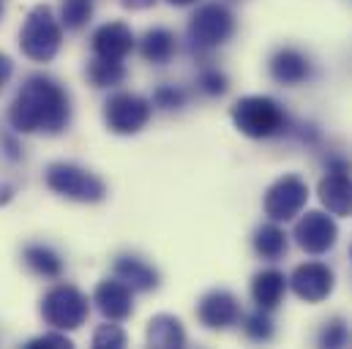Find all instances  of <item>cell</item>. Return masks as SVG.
I'll return each instance as SVG.
<instances>
[{
    "label": "cell",
    "instance_id": "e0dca14e",
    "mask_svg": "<svg viewBox=\"0 0 352 349\" xmlns=\"http://www.w3.org/2000/svg\"><path fill=\"white\" fill-rule=\"evenodd\" d=\"M284 295H287V275L281 270L267 267L252 278V297H254L257 308H265V311L276 308L284 300Z\"/></svg>",
    "mask_w": 352,
    "mask_h": 349
},
{
    "label": "cell",
    "instance_id": "83f0119b",
    "mask_svg": "<svg viewBox=\"0 0 352 349\" xmlns=\"http://www.w3.org/2000/svg\"><path fill=\"white\" fill-rule=\"evenodd\" d=\"M153 104L159 109H180L186 104V93L175 85H162L153 93Z\"/></svg>",
    "mask_w": 352,
    "mask_h": 349
},
{
    "label": "cell",
    "instance_id": "6da1fadb",
    "mask_svg": "<svg viewBox=\"0 0 352 349\" xmlns=\"http://www.w3.org/2000/svg\"><path fill=\"white\" fill-rule=\"evenodd\" d=\"M8 123L19 134H63L72 123V98L55 80L36 74L25 80L8 106Z\"/></svg>",
    "mask_w": 352,
    "mask_h": 349
},
{
    "label": "cell",
    "instance_id": "4fadbf2b",
    "mask_svg": "<svg viewBox=\"0 0 352 349\" xmlns=\"http://www.w3.org/2000/svg\"><path fill=\"white\" fill-rule=\"evenodd\" d=\"M267 71H270V77H273L278 85H287V87L303 85V82H309L311 74H314L309 55H303V52L295 49V47H281V49H276L273 58H270V63H267Z\"/></svg>",
    "mask_w": 352,
    "mask_h": 349
},
{
    "label": "cell",
    "instance_id": "8fae6325",
    "mask_svg": "<svg viewBox=\"0 0 352 349\" xmlns=\"http://www.w3.org/2000/svg\"><path fill=\"white\" fill-rule=\"evenodd\" d=\"M197 317L208 330H227L241 319V303L227 289H210L199 300Z\"/></svg>",
    "mask_w": 352,
    "mask_h": 349
},
{
    "label": "cell",
    "instance_id": "5bb4252c",
    "mask_svg": "<svg viewBox=\"0 0 352 349\" xmlns=\"http://www.w3.org/2000/svg\"><path fill=\"white\" fill-rule=\"evenodd\" d=\"M134 49V33L123 22H107L93 33V52L98 58L123 60Z\"/></svg>",
    "mask_w": 352,
    "mask_h": 349
},
{
    "label": "cell",
    "instance_id": "4316f807",
    "mask_svg": "<svg viewBox=\"0 0 352 349\" xmlns=\"http://www.w3.org/2000/svg\"><path fill=\"white\" fill-rule=\"evenodd\" d=\"M93 347L104 349V347H126V333L118 328V325H101L96 333H93Z\"/></svg>",
    "mask_w": 352,
    "mask_h": 349
},
{
    "label": "cell",
    "instance_id": "30bf717a",
    "mask_svg": "<svg viewBox=\"0 0 352 349\" xmlns=\"http://www.w3.org/2000/svg\"><path fill=\"white\" fill-rule=\"evenodd\" d=\"M287 284L292 286V292L306 300V303H322L333 286H336V275L328 264L322 262H303L292 270V275L287 278Z\"/></svg>",
    "mask_w": 352,
    "mask_h": 349
},
{
    "label": "cell",
    "instance_id": "7c38bea8",
    "mask_svg": "<svg viewBox=\"0 0 352 349\" xmlns=\"http://www.w3.org/2000/svg\"><path fill=\"white\" fill-rule=\"evenodd\" d=\"M93 303L98 306L104 319L120 322V319H129L134 311V289L120 278H104L93 292Z\"/></svg>",
    "mask_w": 352,
    "mask_h": 349
},
{
    "label": "cell",
    "instance_id": "4dcf8cb0",
    "mask_svg": "<svg viewBox=\"0 0 352 349\" xmlns=\"http://www.w3.org/2000/svg\"><path fill=\"white\" fill-rule=\"evenodd\" d=\"M11 74H14V63H11V58H8V55H3V52H0V90H3L6 82L11 80Z\"/></svg>",
    "mask_w": 352,
    "mask_h": 349
},
{
    "label": "cell",
    "instance_id": "d6a6232c",
    "mask_svg": "<svg viewBox=\"0 0 352 349\" xmlns=\"http://www.w3.org/2000/svg\"><path fill=\"white\" fill-rule=\"evenodd\" d=\"M0 11H3V3H0Z\"/></svg>",
    "mask_w": 352,
    "mask_h": 349
},
{
    "label": "cell",
    "instance_id": "f1b7e54d",
    "mask_svg": "<svg viewBox=\"0 0 352 349\" xmlns=\"http://www.w3.org/2000/svg\"><path fill=\"white\" fill-rule=\"evenodd\" d=\"M28 349H36V347H72V341L63 336V330H58V333H41V336H36V339H30Z\"/></svg>",
    "mask_w": 352,
    "mask_h": 349
},
{
    "label": "cell",
    "instance_id": "8992f818",
    "mask_svg": "<svg viewBox=\"0 0 352 349\" xmlns=\"http://www.w3.org/2000/svg\"><path fill=\"white\" fill-rule=\"evenodd\" d=\"M235 33V16L221 3H208L197 8V14L188 22V44L194 52H210L221 44H227Z\"/></svg>",
    "mask_w": 352,
    "mask_h": 349
},
{
    "label": "cell",
    "instance_id": "ba28073f",
    "mask_svg": "<svg viewBox=\"0 0 352 349\" xmlns=\"http://www.w3.org/2000/svg\"><path fill=\"white\" fill-rule=\"evenodd\" d=\"M309 202V185L298 174H284L278 177L267 191H265L263 207L270 221H292L300 216V210Z\"/></svg>",
    "mask_w": 352,
    "mask_h": 349
},
{
    "label": "cell",
    "instance_id": "9c48e42d",
    "mask_svg": "<svg viewBox=\"0 0 352 349\" xmlns=\"http://www.w3.org/2000/svg\"><path fill=\"white\" fill-rule=\"evenodd\" d=\"M336 238H339V227H336V221L328 213L309 210L295 224V243L306 254H314V257L328 254L336 246Z\"/></svg>",
    "mask_w": 352,
    "mask_h": 349
},
{
    "label": "cell",
    "instance_id": "5b68a950",
    "mask_svg": "<svg viewBox=\"0 0 352 349\" xmlns=\"http://www.w3.org/2000/svg\"><path fill=\"white\" fill-rule=\"evenodd\" d=\"M47 185L50 191H55L58 196H66L72 202H82V205H96L107 196V185L101 177H96L93 172L77 167V164H50L47 167Z\"/></svg>",
    "mask_w": 352,
    "mask_h": 349
},
{
    "label": "cell",
    "instance_id": "2e32d148",
    "mask_svg": "<svg viewBox=\"0 0 352 349\" xmlns=\"http://www.w3.org/2000/svg\"><path fill=\"white\" fill-rule=\"evenodd\" d=\"M115 275L129 284L134 292H153L162 284V275L153 264H148L145 260L134 257V254H120L115 260Z\"/></svg>",
    "mask_w": 352,
    "mask_h": 349
},
{
    "label": "cell",
    "instance_id": "7402d4cb",
    "mask_svg": "<svg viewBox=\"0 0 352 349\" xmlns=\"http://www.w3.org/2000/svg\"><path fill=\"white\" fill-rule=\"evenodd\" d=\"M88 80L93 87H115L126 80V66L123 60H109L96 55L88 66Z\"/></svg>",
    "mask_w": 352,
    "mask_h": 349
},
{
    "label": "cell",
    "instance_id": "52a82bcc",
    "mask_svg": "<svg viewBox=\"0 0 352 349\" xmlns=\"http://www.w3.org/2000/svg\"><path fill=\"white\" fill-rule=\"evenodd\" d=\"M151 112H153V106L148 98H142L137 93H115L104 104V123L112 134L131 137L148 126Z\"/></svg>",
    "mask_w": 352,
    "mask_h": 349
},
{
    "label": "cell",
    "instance_id": "cb8c5ba5",
    "mask_svg": "<svg viewBox=\"0 0 352 349\" xmlns=\"http://www.w3.org/2000/svg\"><path fill=\"white\" fill-rule=\"evenodd\" d=\"M243 330H246V336L252 341H270L273 339V319H270V314L265 308H257V311H252L246 317Z\"/></svg>",
    "mask_w": 352,
    "mask_h": 349
},
{
    "label": "cell",
    "instance_id": "277c9868",
    "mask_svg": "<svg viewBox=\"0 0 352 349\" xmlns=\"http://www.w3.org/2000/svg\"><path fill=\"white\" fill-rule=\"evenodd\" d=\"M90 314L88 297L72 284H55L41 297V317L52 330H77Z\"/></svg>",
    "mask_w": 352,
    "mask_h": 349
},
{
    "label": "cell",
    "instance_id": "603a6c76",
    "mask_svg": "<svg viewBox=\"0 0 352 349\" xmlns=\"http://www.w3.org/2000/svg\"><path fill=\"white\" fill-rule=\"evenodd\" d=\"M93 16V3L90 0H63L60 8V19L66 25V30H82Z\"/></svg>",
    "mask_w": 352,
    "mask_h": 349
},
{
    "label": "cell",
    "instance_id": "f546056e",
    "mask_svg": "<svg viewBox=\"0 0 352 349\" xmlns=\"http://www.w3.org/2000/svg\"><path fill=\"white\" fill-rule=\"evenodd\" d=\"M325 170L328 172H342V174H352V164L344 159V156H328V161H325Z\"/></svg>",
    "mask_w": 352,
    "mask_h": 349
},
{
    "label": "cell",
    "instance_id": "ffe728a7",
    "mask_svg": "<svg viewBox=\"0 0 352 349\" xmlns=\"http://www.w3.org/2000/svg\"><path fill=\"white\" fill-rule=\"evenodd\" d=\"M25 264L41 275V278H60L63 273V260L58 257V251H52L50 246H41V243H33L25 249Z\"/></svg>",
    "mask_w": 352,
    "mask_h": 349
},
{
    "label": "cell",
    "instance_id": "484cf974",
    "mask_svg": "<svg viewBox=\"0 0 352 349\" xmlns=\"http://www.w3.org/2000/svg\"><path fill=\"white\" fill-rule=\"evenodd\" d=\"M347 339H350L347 325H344L342 319H331V322H325V328H322V333H320V347L339 349L347 344Z\"/></svg>",
    "mask_w": 352,
    "mask_h": 349
},
{
    "label": "cell",
    "instance_id": "1f68e13d",
    "mask_svg": "<svg viewBox=\"0 0 352 349\" xmlns=\"http://www.w3.org/2000/svg\"><path fill=\"white\" fill-rule=\"evenodd\" d=\"M167 3H173V5H191V3H197V0H167Z\"/></svg>",
    "mask_w": 352,
    "mask_h": 349
},
{
    "label": "cell",
    "instance_id": "3957f363",
    "mask_svg": "<svg viewBox=\"0 0 352 349\" xmlns=\"http://www.w3.org/2000/svg\"><path fill=\"white\" fill-rule=\"evenodd\" d=\"M63 44V30L58 25V19L52 16V8L50 5H36L25 25H22V33H19V47H22V55L30 58L33 63H50L58 49Z\"/></svg>",
    "mask_w": 352,
    "mask_h": 349
},
{
    "label": "cell",
    "instance_id": "ac0fdd59",
    "mask_svg": "<svg viewBox=\"0 0 352 349\" xmlns=\"http://www.w3.org/2000/svg\"><path fill=\"white\" fill-rule=\"evenodd\" d=\"M148 344L159 349H180L186 347V330L183 322L173 314H156L148 322Z\"/></svg>",
    "mask_w": 352,
    "mask_h": 349
},
{
    "label": "cell",
    "instance_id": "d4e9b609",
    "mask_svg": "<svg viewBox=\"0 0 352 349\" xmlns=\"http://www.w3.org/2000/svg\"><path fill=\"white\" fill-rule=\"evenodd\" d=\"M197 85L205 95H224L230 90V80L219 69H202L199 77H197Z\"/></svg>",
    "mask_w": 352,
    "mask_h": 349
},
{
    "label": "cell",
    "instance_id": "7a4b0ae2",
    "mask_svg": "<svg viewBox=\"0 0 352 349\" xmlns=\"http://www.w3.org/2000/svg\"><path fill=\"white\" fill-rule=\"evenodd\" d=\"M232 123L249 139H270L289 128L284 106L270 95H246L232 106Z\"/></svg>",
    "mask_w": 352,
    "mask_h": 349
},
{
    "label": "cell",
    "instance_id": "9a60e30c",
    "mask_svg": "<svg viewBox=\"0 0 352 349\" xmlns=\"http://www.w3.org/2000/svg\"><path fill=\"white\" fill-rule=\"evenodd\" d=\"M320 202L331 216H352V177L342 172H328L317 185Z\"/></svg>",
    "mask_w": 352,
    "mask_h": 349
},
{
    "label": "cell",
    "instance_id": "d6986e66",
    "mask_svg": "<svg viewBox=\"0 0 352 349\" xmlns=\"http://www.w3.org/2000/svg\"><path fill=\"white\" fill-rule=\"evenodd\" d=\"M175 49H177V38H175V33H170L167 27H153V30H148V33L142 36V41H140L142 58H145L148 63H156V66L170 63L173 55H175Z\"/></svg>",
    "mask_w": 352,
    "mask_h": 349
},
{
    "label": "cell",
    "instance_id": "44dd1931",
    "mask_svg": "<svg viewBox=\"0 0 352 349\" xmlns=\"http://www.w3.org/2000/svg\"><path fill=\"white\" fill-rule=\"evenodd\" d=\"M252 243H254V251L267 262L281 260V257L287 254V235H284V229L276 227V224H263V227L254 232Z\"/></svg>",
    "mask_w": 352,
    "mask_h": 349
}]
</instances>
